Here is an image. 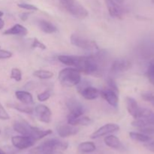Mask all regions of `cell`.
<instances>
[{"label":"cell","instance_id":"obj_1","mask_svg":"<svg viewBox=\"0 0 154 154\" xmlns=\"http://www.w3.org/2000/svg\"><path fill=\"white\" fill-rule=\"evenodd\" d=\"M58 60L66 66L78 69L80 72L96 76L100 75L99 60L96 56L60 55L58 57Z\"/></svg>","mask_w":154,"mask_h":154},{"label":"cell","instance_id":"obj_2","mask_svg":"<svg viewBox=\"0 0 154 154\" xmlns=\"http://www.w3.org/2000/svg\"><path fill=\"white\" fill-rule=\"evenodd\" d=\"M68 143L57 138L48 139L31 151L32 154H55L66 150Z\"/></svg>","mask_w":154,"mask_h":154},{"label":"cell","instance_id":"obj_3","mask_svg":"<svg viewBox=\"0 0 154 154\" xmlns=\"http://www.w3.org/2000/svg\"><path fill=\"white\" fill-rule=\"evenodd\" d=\"M58 79L62 85L64 87H75L81 81V72L75 68H66L60 71Z\"/></svg>","mask_w":154,"mask_h":154},{"label":"cell","instance_id":"obj_4","mask_svg":"<svg viewBox=\"0 0 154 154\" xmlns=\"http://www.w3.org/2000/svg\"><path fill=\"white\" fill-rule=\"evenodd\" d=\"M60 3L70 14L78 19H84L88 16V11L77 0H60Z\"/></svg>","mask_w":154,"mask_h":154},{"label":"cell","instance_id":"obj_5","mask_svg":"<svg viewBox=\"0 0 154 154\" xmlns=\"http://www.w3.org/2000/svg\"><path fill=\"white\" fill-rule=\"evenodd\" d=\"M70 42L74 46L81 48V49L90 51H99L98 45H96L94 41L90 40V39L79 35H72V36L70 37Z\"/></svg>","mask_w":154,"mask_h":154},{"label":"cell","instance_id":"obj_6","mask_svg":"<svg viewBox=\"0 0 154 154\" xmlns=\"http://www.w3.org/2000/svg\"><path fill=\"white\" fill-rule=\"evenodd\" d=\"M13 129L15 132H18L21 135L29 136L33 139L36 136L38 130V128L32 126L29 123L23 120L15 121L13 124Z\"/></svg>","mask_w":154,"mask_h":154},{"label":"cell","instance_id":"obj_7","mask_svg":"<svg viewBox=\"0 0 154 154\" xmlns=\"http://www.w3.org/2000/svg\"><path fill=\"white\" fill-rule=\"evenodd\" d=\"M108 13L110 16L113 18L122 19L125 14L124 6L122 3L118 2L116 0H105Z\"/></svg>","mask_w":154,"mask_h":154},{"label":"cell","instance_id":"obj_8","mask_svg":"<svg viewBox=\"0 0 154 154\" xmlns=\"http://www.w3.org/2000/svg\"><path fill=\"white\" fill-rule=\"evenodd\" d=\"M36 141L26 135H17L11 138V143L14 147L19 150H25L32 147Z\"/></svg>","mask_w":154,"mask_h":154},{"label":"cell","instance_id":"obj_9","mask_svg":"<svg viewBox=\"0 0 154 154\" xmlns=\"http://www.w3.org/2000/svg\"><path fill=\"white\" fill-rule=\"evenodd\" d=\"M68 109L69 110V114L67 118H75L80 116L84 115V108L81 102H78L76 99H70L66 102Z\"/></svg>","mask_w":154,"mask_h":154},{"label":"cell","instance_id":"obj_10","mask_svg":"<svg viewBox=\"0 0 154 154\" xmlns=\"http://www.w3.org/2000/svg\"><path fill=\"white\" fill-rule=\"evenodd\" d=\"M120 129V126L115 123H107V124L104 125L103 126L98 129L97 130L95 131L91 135L90 138L92 139H96V138H101L105 135H108V134L113 133Z\"/></svg>","mask_w":154,"mask_h":154},{"label":"cell","instance_id":"obj_11","mask_svg":"<svg viewBox=\"0 0 154 154\" xmlns=\"http://www.w3.org/2000/svg\"><path fill=\"white\" fill-rule=\"evenodd\" d=\"M34 111L39 121L45 123H49L51 122L52 113L48 106L45 105H38L35 108Z\"/></svg>","mask_w":154,"mask_h":154},{"label":"cell","instance_id":"obj_12","mask_svg":"<svg viewBox=\"0 0 154 154\" xmlns=\"http://www.w3.org/2000/svg\"><path fill=\"white\" fill-rule=\"evenodd\" d=\"M132 125L134 127L137 128L142 133L147 135H154V126L150 124L143 119H135V120L132 123Z\"/></svg>","mask_w":154,"mask_h":154},{"label":"cell","instance_id":"obj_13","mask_svg":"<svg viewBox=\"0 0 154 154\" xmlns=\"http://www.w3.org/2000/svg\"><path fill=\"white\" fill-rule=\"evenodd\" d=\"M57 133L61 138H67V137L75 135L79 132V129L76 126L71 124H62L59 125L57 127Z\"/></svg>","mask_w":154,"mask_h":154},{"label":"cell","instance_id":"obj_14","mask_svg":"<svg viewBox=\"0 0 154 154\" xmlns=\"http://www.w3.org/2000/svg\"><path fill=\"white\" fill-rule=\"evenodd\" d=\"M100 95L110 105L114 108H117L119 102L117 93L111 89H105L100 91Z\"/></svg>","mask_w":154,"mask_h":154},{"label":"cell","instance_id":"obj_15","mask_svg":"<svg viewBox=\"0 0 154 154\" xmlns=\"http://www.w3.org/2000/svg\"><path fill=\"white\" fill-rule=\"evenodd\" d=\"M131 63L126 59H118L113 62L111 65V72L114 74L121 73L127 71L131 67Z\"/></svg>","mask_w":154,"mask_h":154},{"label":"cell","instance_id":"obj_16","mask_svg":"<svg viewBox=\"0 0 154 154\" xmlns=\"http://www.w3.org/2000/svg\"><path fill=\"white\" fill-rule=\"evenodd\" d=\"M126 108L129 114L133 117L134 119H138L139 117L140 112H141V107H139L138 102L135 99L132 97L126 98Z\"/></svg>","mask_w":154,"mask_h":154},{"label":"cell","instance_id":"obj_17","mask_svg":"<svg viewBox=\"0 0 154 154\" xmlns=\"http://www.w3.org/2000/svg\"><path fill=\"white\" fill-rule=\"evenodd\" d=\"M28 33V30L23 26L20 24H15L11 28L8 29L3 32L4 35H20V36H25Z\"/></svg>","mask_w":154,"mask_h":154},{"label":"cell","instance_id":"obj_18","mask_svg":"<svg viewBox=\"0 0 154 154\" xmlns=\"http://www.w3.org/2000/svg\"><path fill=\"white\" fill-rule=\"evenodd\" d=\"M80 93L84 99H87V100H93V99H96V98L99 97V96L100 95V91L95 87L88 86V87L83 89L80 92Z\"/></svg>","mask_w":154,"mask_h":154},{"label":"cell","instance_id":"obj_19","mask_svg":"<svg viewBox=\"0 0 154 154\" xmlns=\"http://www.w3.org/2000/svg\"><path fill=\"white\" fill-rule=\"evenodd\" d=\"M104 142L108 147L115 150H121L123 149V145L120 140L117 136L113 135H108L104 139Z\"/></svg>","mask_w":154,"mask_h":154},{"label":"cell","instance_id":"obj_20","mask_svg":"<svg viewBox=\"0 0 154 154\" xmlns=\"http://www.w3.org/2000/svg\"><path fill=\"white\" fill-rule=\"evenodd\" d=\"M15 96H16L17 99L23 104L29 105L34 103L32 96L31 93L27 91L17 90V91L15 92Z\"/></svg>","mask_w":154,"mask_h":154},{"label":"cell","instance_id":"obj_21","mask_svg":"<svg viewBox=\"0 0 154 154\" xmlns=\"http://www.w3.org/2000/svg\"><path fill=\"white\" fill-rule=\"evenodd\" d=\"M38 25L40 29L45 33L52 34L57 31V28L54 24L51 23L49 21L45 20H39L38 21Z\"/></svg>","mask_w":154,"mask_h":154},{"label":"cell","instance_id":"obj_22","mask_svg":"<svg viewBox=\"0 0 154 154\" xmlns=\"http://www.w3.org/2000/svg\"><path fill=\"white\" fill-rule=\"evenodd\" d=\"M67 121L69 124L77 126V125H81V126H88L91 124L92 120L90 117L86 116H80L75 118H67Z\"/></svg>","mask_w":154,"mask_h":154},{"label":"cell","instance_id":"obj_23","mask_svg":"<svg viewBox=\"0 0 154 154\" xmlns=\"http://www.w3.org/2000/svg\"><path fill=\"white\" fill-rule=\"evenodd\" d=\"M138 118H141L143 120H146L147 123L154 126V113L151 110L147 109V108H141V112Z\"/></svg>","mask_w":154,"mask_h":154},{"label":"cell","instance_id":"obj_24","mask_svg":"<svg viewBox=\"0 0 154 154\" xmlns=\"http://www.w3.org/2000/svg\"><path fill=\"white\" fill-rule=\"evenodd\" d=\"M9 108H14V109L17 110L20 112L25 113V114H32L34 112V109L32 107L29 106L28 105H25V104H16V103H11L8 104Z\"/></svg>","mask_w":154,"mask_h":154},{"label":"cell","instance_id":"obj_25","mask_svg":"<svg viewBox=\"0 0 154 154\" xmlns=\"http://www.w3.org/2000/svg\"><path fill=\"white\" fill-rule=\"evenodd\" d=\"M96 147L95 144L91 141H85L82 142L78 145V150L83 153H93L96 150Z\"/></svg>","mask_w":154,"mask_h":154},{"label":"cell","instance_id":"obj_26","mask_svg":"<svg viewBox=\"0 0 154 154\" xmlns=\"http://www.w3.org/2000/svg\"><path fill=\"white\" fill-rule=\"evenodd\" d=\"M129 137H130L132 140L138 141V142L147 143L148 142V141H151V138H150L149 135L142 133V132H129Z\"/></svg>","mask_w":154,"mask_h":154},{"label":"cell","instance_id":"obj_27","mask_svg":"<svg viewBox=\"0 0 154 154\" xmlns=\"http://www.w3.org/2000/svg\"><path fill=\"white\" fill-rule=\"evenodd\" d=\"M33 75L38 78H40L42 80H47L50 79V78H53L54 76V73L50 71L46 70H36L33 72Z\"/></svg>","mask_w":154,"mask_h":154},{"label":"cell","instance_id":"obj_28","mask_svg":"<svg viewBox=\"0 0 154 154\" xmlns=\"http://www.w3.org/2000/svg\"><path fill=\"white\" fill-rule=\"evenodd\" d=\"M11 78L16 81H20L22 80V72L20 69L17 68H14L11 72Z\"/></svg>","mask_w":154,"mask_h":154},{"label":"cell","instance_id":"obj_29","mask_svg":"<svg viewBox=\"0 0 154 154\" xmlns=\"http://www.w3.org/2000/svg\"><path fill=\"white\" fill-rule=\"evenodd\" d=\"M147 75L150 82L154 86V60L150 62L149 67L147 69Z\"/></svg>","mask_w":154,"mask_h":154},{"label":"cell","instance_id":"obj_30","mask_svg":"<svg viewBox=\"0 0 154 154\" xmlns=\"http://www.w3.org/2000/svg\"><path fill=\"white\" fill-rule=\"evenodd\" d=\"M141 97L143 98L144 100H145L146 102H150L152 105L154 107V95L153 93H149V92H146L141 94Z\"/></svg>","mask_w":154,"mask_h":154},{"label":"cell","instance_id":"obj_31","mask_svg":"<svg viewBox=\"0 0 154 154\" xmlns=\"http://www.w3.org/2000/svg\"><path fill=\"white\" fill-rule=\"evenodd\" d=\"M32 48H38L41 50H46L47 47L45 44L42 43V42L38 40L37 38H35L32 41Z\"/></svg>","mask_w":154,"mask_h":154},{"label":"cell","instance_id":"obj_32","mask_svg":"<svg viewBox=\"0 0 154 154\" xmlns=\"http://www.w3.org/2000/svg\"><path fill=\"white\" fill-rule=\"evenodd\" d=\"M50 97H51V93L48 90H45V91L39 93L37 96L38 100L40 101V102H45L48 99H49Z\"/></svg>","mask_w":154,"mask_h":154},{"label":"cell","instance_id":"obj_33","mask_svg":"<svg viewBox=\"0 0 154 154\" xmlns=\"http://www.w3.org/2000/svg\"><path fill=\"white\" fill-rule=\"evenodd\" d=\"M107 84H108L109 89H111V90H114V91H115L116 93H118L119 92L118 87H117V83L115 82V81H114L113 78H108V80H107Z\"/></svg>","mask_w":154,"mask_h":154},{"label":"cell","instance_id":"obj_34","mask_svg":"<svg viewBox=\"0 0 154 154\" xmlns=\"http://www.w3.org/2000/svg\"><path fill=\"white\" fill-rule=\"evenodd\" d=\"M17 6L20 8L26 9V10L28 11H38V8L36 6L33 5L28 4V3H20V4L17 5Z\"/></svg>","mask_w":154,"mask_h":154},{"label":"cell","instance_id":"obj_35","mask_svg":"<svg viewBox=\"0 0 154 154\" xmlns=\"http://www.w3.org/2000/svg\"><path fill=\"white\" fill-rule=\"evenodd\" d=\"M10 119V116L8 114L7 111L4 108L1 103H0V120H7Z\"/></svg>","mask_w":154,"mask_h":154},{"label":"cell","instance_id":"obj_36","mask_svg":"<svg viewBox=\"0 0 154 154\" xmlns=\"http://www.w3.org/2000/svg\"><path fill=\"white\" fill-rule=\"evenodd\" d=\"M12 53L5 50L0 49V60H5V59H9L12 57Z\"/></svg>","mask_w":154,"mask_h":154},{"label":"cell","instance_id":"obj_37","mask_svg":"<svg viewBox=\"0 0 154 154\" xmlns=\"http://www.w3.org/2000/svg\"><path fill=\"white\" fill-rule=\"evenodd\" d=\"M145 147L154 153V141H150L146 143Z\"/></svg>","mask_w":154,"mask_h":154},{"label":"cell","instance_id":"obj_38","mask_svg":"<svg viewBox=\"0 0 154 154\" xmlns=\"http://www.w3.org/2000/svg\"><path fill=\"white\" fill-rule=\"evenodd\" d=\"M29 14L27 13V12L26 13H25V12H24V13H21L20 14V18L23 21H26L29 18Z\"/></svg>","mask_w":154,"mask_h":154},{"label":"cell","instance_id":"obj_39","mask_svg":"<svg viewBox=\"0 0 154 154\" xmlns=\"http://www.w3.org/2000/svg\"><path fill=\"white\" fill-rule=\"evenodd\" d=\"M4 26H5V21L0 17V29L4 28Z\"/></svg>","mask_w":154,"mask_h":154},{"label":"cell","instance_id":"obj_40","mask_svg":"<svg viewBox=\"0 0 154 154\" xmlns=\"http://www.w3.org/2000/svg\"><path fill=\"white\" fill-rule=\"evenodd\" d=\"M116 1H117V2H118L122 3V4H123V3H124L125 0H116Z\"/></svg>","mask_w":154,"mask_h":154},{"label":"cell","instance_id":"obj_41","mask_svg":"<svg viewBox=\"0 0 154 154\" xmlns=\"http://www.w3.org/2000/svg\"><path fill=\"white\" fill-rule=\"evenodd\" d=\"M0 154H6V153H5V152L4 151V150H2V149L0 148Z\"/></svg>","mask_w":154,"mask_h":154},{"label":"cell","instance_id":"obj_42","mask_svg":"<svg viewBox=\"0 0 154 154\" xmlns=\"http://www.w3.org/2000/svg\"><path fill=\"white\" fill-rule=\"evenodd\" d=\"M3 14H3V12L2 11H0V17H2Z\"/></svg>","mask_w":154,"mask_h":154},{"label":"cell","instance_id":"obj_43","mask_svg":"<svg viewBox=\"0 0 154 154\" xmlns=\"http://www.w3.org/2000/svg\"><path fill=\"white\" fill-rule=\"evenodd\" d=\"M151 2L153 3V4H154V0H151Z\"/></svg>","mask_w":154,"mask_h":154},{"label":"cell","instance_id":"obj_44","mask_svg":"<svg viewBox=\"0 0 154 154\" xmlns=\"http://www.w3.org/2000/svg\"><path fill=\"white\" fill-rule=\"evenodd\" d=\"M0 134H1V130H0Z\"/></svg>","mask_w":154,"mask_h":154}]
</instances>
